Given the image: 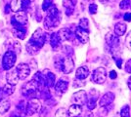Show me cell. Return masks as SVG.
Instances as JSON below:
<instances>
[{
    "instance_id": "cell-1",
    "label": "cell",
    "mask_w": 131,
    "mask_h": 117,
    "mask_svg": "<svg viewBox=\"0 0 131 117\" xmlns=\"http://www.w3.org/2000/svg\"><path fill=\"white\" fill-rule=\"evenodd\" d=\"M47 34L44 32L41 28H37L29 40L27 41V45H26V49H27V53L31 56L37 55L39 53V50L42 48L46 42V36Z\"/></svg>"
},
{
    "instance_id": "cell-2",
    "label": "cell",
    "mask_w": 131,
    "mask_h": 117,
    "mask_svg": "<svg viewBox=\"0 0 131 117\" xmlns=\"http://www.w3.org/2000/svg\"><path fill=\"white\" fill-rule=\"evenodd\" d=\"M61 12L58 10L57 7H51L49 10L47 11V15L44 19V28L46 29H50V28H57L61 22Z\"/></svg>"
},
{
    "instance_id": "cell-3",
    "label": "cell",
    "mask_w": 131,
    "mask_h": 117,
    "mask_svg": "<svg viewBox=\"0 0 131 117\" xmlns=\"http://www.w3.org/2000/svg\"><path fill=\"white\" fill-rule=\"evenodd\" d=\"M54 66L56 67V69L63 71L65 74H69L74 68V61H73L71 57L58 56L55 58Z\"/></svg>"
},
{
    "instance_id": "cell-4",
    "label": "cell",
    "mask_w": 131,
    "mask_h": 117,
    "mask_svg": "<svg viewBox=\"0 0 131 117\" xmlns=\"http://www.w3.org/2000/svg\"><path fill=\"white\" fill-rule=\"evenodd\" d=\"M11 24L13 28H27V12L19 10L11 18Z\"/></svg>"
},
{
    "instance_id": "cell-5",
    "label": "cell",
    "mask_w": 131,
    "mask_h": 117,
    "mask_svg": "<svg viewBox=\"0 0 131 117\" xmlns=\"http://www.w3.org/2000/svg\"><path fill=\"white\" fill-rule=\"evenodd\" d=\"M39 91L40 90L32 80L27 82L22 87V94L25 98H29V99L37 98V96L39 95Z\"/></svg>"
},
{
    "instance_id": "cell-6",
    "label": "cell",
    "mask_w": 131,
    "mask_h": 117,
    "mask_svg": "<svg viewBox=\"0 0 131 117\" xmlns=\"http://www.w3.org/2000/svg\"><path fill=\"white\" fill-rule=\"evenodd\" d=\"M17 61V55L11 50H7L2 58V67L4 70H10L12 69Z\"/></svg>"
},
{
    "instance_id": "cell-7",
    "label": "cell",
    "mask_w": 131,
    "mask_h": 117,
    "mask_svg": "<svg viewBox=\"0 0 131 117\" xmlns=\"http://www.w3.org/2000/svg\"><path fill=\"white\" fill-rule=\"evenodd\" d=\"M41 109V102L37 98L29 99L26 106V113L27 115H33L34 113L38 112Z\"/></svg>"
},
{
    "instance_id": "cell-8",
    "label": "cell",
    "mask_w": 131,
    "mask_h": 117,
    "mask_svg": "<svg viewBox=\"0 0 131 117\" xmlns=\"http://www.w3.org/2000/svg\"><path fill=\"white\" fill-rule=\"evenodd\" d=\"M91 79L94 83L103 84L107 79V70L104 67H98L96 68L92 73Z\"/></svg>"
},
{
    "instance_id": "cell-9",
    "label": "cell",
    "mask_w": 131,
    "mask_h": 117,
    "mask_svg": "<svg viewBox=\"0 0 131 117\" xmlns=\"http://www.w3.org/2000/svg\"><path fill=\"white\" fill-rule=\"evenodd\" d=\"M87 100V94L84 90H80L78 92H75L71 96V102L72 105H77V106H82L86 103Z\"/></svg>"
},
{
    "instance_id": "cell-10",
    "label": "cell",
    "mask_w": 131,
    "mask_h": 117,
    "mask_svg": "<svg viewBox=\"0 0 131 117\" xmlns=\"http://www.w3.org/2000/svg\"><path fill=\"white\" fill-rule=\"evenodd\" d=\"M69 88V80L67 78H61L60 80L55 84V93L56 95L62 96L68 91Z\"/></svg>"
},
{
    "instance_id": "cell-11",
    "label": "cell",
    "mask_w": 131,
    "mask_h": 117,
    "mask_svg": "<svg viewBox=\"0 0 131 117\" xmlns=\"http://www.w3.org/2000/svg\"><path fill=\"white\" fill-rule=\"evenodd\" d=\"M16 70L18 73V76H19V79H21V80H25L30 74V67L27 63L22 62V63L18 64V67H16Z\"/></svg>"
},
{
    "instance_id": "cell-12",
    "label": "cell",
    "mask_w": 131,
    "mask_h": 117,
    "mask_svg": "<svg viewBox=\"0 0 131 117\" xmlns=\"http://www.w3.org/2000/svg\"><path fill=\"white\" fill-rule=\"evenodd\" d=\"M43 79H44V85L45 88H51L55 85V81H56V76L53 72H51L48 69H45L43 72Z\"/></svg>"
},
{
    "instance_id": "cell-13",
    "label": "cell",
    "mask_w": 131,
    "mask_h": 117,
    "mask_svg": "<svg viewBox=\"0 0 131 117\" xmlns=\"http://www.w3.org/2000/svg\"><path fill=\"white\" fill-rule=\"evenodd\" d=\"M99 93L95 89H91L90 93H89V98H87L86 100V106L89 110H93L96 108V105H97V97H98Z\"/></svg>"
},
{
    "instance_id": "cell-14",
    "label": "cell",
    "mask_w": 131,
    "mask_h": 117,
    "mask_svg": "<svg viewBox=\"0 0 131 117\" xmlns=\"http://www.w3.org/2000/svg\"><path fill=\"white\" fill-rule=\"evenodd\" d=\"M74 36L79 40V42H81L82 44H86L89 41V32L87 30H84V29L80 28L79 27L75 28V29H74Z\"/></svg>"
},
{
    "instance_id": "cell-15",
    "label": "cell",
    "mask_w": 131,
    "mask_h": 117,
    "mask_svg": "<svg viewBox=\"0 0 131 117\" xmlns=\"http://www.w3.org/2000/svg\"><path fill=\"white\" fill-rule=\"evenodd\" d=\"M115 100V94L112 92H108L102 96V98L100 99L99 101V106L101 107H106L113 103V101Z\"/></svg>"
},
{
    "instance_id": "cell-16",
    "label": "cell",
    "mask_w": 131,
    "mask_h": 117,
    "mask_svg": "<svg viewBox=\"0 0 131 117\" xmlns=\"http://www.w3.org/2000/svg\"><path fill=\"white\" fill-rule=\"evenodd\" d=\"M6 80H7V83L10 84V85H13V86H16L18 84L20 79H19V76H18L16 68H12V69L7 71Z\"/></svg>"
},
{
    "instance_id": "cell-17",
    "label": "cell",
    "mask_w": 131,
    "mask_h": 117,
    "mask_svg": "<svg viewBox=\"0 0 131 117\" xmlns=\"http://www.w3.org/2000/svg\"><path fill=\"white\" fill-rule=\"evenodd\" d=\"M77 0H63V6L65 8L66 15L71 16L74 12V7L77 5Z\"/></svg>"
},
{
    "instance_id": "cell-18",
    "label": "cell",
    "mask_w": 131,
    "mask_h": 117,
    "mask_svg": "<svg viewBox=\"0 0 131 117\" xmlns=\"http://www.w3.org/2000/svg\"><path fill=\"white\" fill-rule=\"evenodd\" d=\"M50 44H51V47L53 48V50L55 51L62 48V40L58 32H54L50 35Z\"/></svg>"
},
{
    "instance_id": "cell-19",
    "label": "cell",
    "mask_w": 131,
    "mask_h": 117,
    "mask_svg": "<svg viewBox=\"0 0 131 117\" xmlns=\"http://www.w3.org/2000/svg\"><path fill=\"white\" fill-rule=\"evenodd\" d=\"M106 42L111 48H116L119 45V37H117L115 33H108L106 35Z\"/></svg>"
},
{
    "instance_id": "cell-20",
    "label": "cell",
    "mask_w": 131,
    "mask_h": 117,
    "mask_svg": "<svg viewBox=\"0 0 131 117\" xmlns=\"http://www.w3.org/2000/svg\"><path fill=\"white\" fill-rule=\"evenodd\" d=\"M58 34L60 36L62 42L63 41H67V40H71L72 37H74V35L72 34L70 28H62L58 31Z\"/></svg>"
},
{
    "instance_id": "cell-21",
    "label": "cell",
    "mask_w": 131,
    "mask_h": 117,
    "mask_svg": "<svg viewBox=\"0 0 131 117\" xmlns=\"http://www.w3.org/2000/svg\"><path fill=\"white\" fill-rule=\"evenodd\" d=\"M89 74H90V71L87 67H80L77 69L75 77L80 80H84L89 76Z\"/></svg>"
},
{
    "instance_id": "cell-22",
    "label": "cell",
    "mask_w": 131,
    "mask_h": 117,
    "mask_svg": "<svg viewBox=\"0 0 131 117\" xmlns=\"http://www.w3.org/2000/svg\"><path fill=\"white\" fill-rule=\"evenodd\" d=\"M126 29L127 27L125 22H117L115 25V34L117 37H121L126 32Z\"/></svg>"
},
{
    "instance_id": "cell-23",
    "label": "cell",
    "mask_w": 131,
    "mask_h": 117,
    "mask_svg": "<svg viewBox=\"0 0 131 117\" xmlns=\"http://www.w3.org/2000/svg\"><path fill=\"white\" fill-rule=\"evenodd\" d=\"M82 112V106H77V105H72L70 106L68 113L70 117H78Z\"/></svg>"
},
{
    "instance_id": "cell-24",
    "label": "cell",
    "mask_w": 131,
    "mask_h": 117,
    "mask_svg": "<svg viewBox=\"0 0 131 117\" xmlns=\"http://www.w3.org/2000/svg\"><path fill=\"white\" fill-rule=\"evenodd\" d=\"M27 28H13L12 29V32H13V35L17 37V38L23 39L26 38V35H27Z\"/></svg>"
},
{
    "instance_id": "cell-25",
    "label": "cell",
    "mask_w": 131,
    "mask_h": 117,
    "mask_svg": "<svg viewBox=\"0 0 131 117\" xmlns=\"http://www.w3.org/2000/svg\"><path fill=\"white\" fill-rule=\"evenodd\" d=\"M9 48H8V50H11L13 51L16 55H18V54H20V52H21V44L18 42V41H16V40H9Z\"/></svg>"
},
{
    "instance_id": "cell-26",
    "label": "cell",
    "mask_w": 131,
    "mask_h": 117,
    "mask_svg": "<svg viewBox=\"0 0 131 117\" xmlns=\"http://www.w3.org/2000/svg\"><path fill=\"white\" fill-rule=\"evenodd\" d=\"M11 103L8 100H2L0 101V114H4L10 109Z\"/></svg>"
},
{
    "instance_id": "cell-27",
    "label": "cell",
    "mask_w": 131,
    "mask_h": 117,
    "mask_svg": "<svg viewBox=\"0 0 131 117\" xmlns=\"http://www.w3.org/2000/svg\"><path fill=\"white\" fill-rule=\"evenodd\" d=\"M10 7L13 12H18L21 10V0H12L10 3Z\"/></svg>"
},
{
    "instance_id": "cell-28",
    "label": "cell",
    "mask_w": 131,
    "mask_h": 117,
    "mask_svg": "<svg viewBox=\"0 0 131 117\" xmlns=\"http://www.w3.org/2000/svg\"><path fill=\"white\" fill-rule=\"evenodd\" d=\"M3 93H4V95H7V96H10L12 95L13 93H14V91H15V86H13V85H10V84H6L5 86L3 87Z\"/></svg>"
},
{
    "instance_id": "cell-29",
    "label": "cell",
    "mask_w": 131,
    "mask_h": 117,
    "mask_svg": "<svg viewBox=\"0 0 131 117\" xmlns=\"http://www.w3.org/2000/svg\"><path fill=\"white\" fill-rule=\"evenodd\" d=\"M53 6H54V0H44L42 3V10L47 12Z\"/></svg>"
},
{
    "instance_id": "cell-30",
    "label": "cell",
    "mask_w": 131,
    "mask_h": 117,
    "mask_svg": "<svg viewBox=\"0 0 131 117\" xmlns=\"http://www.w3.org/2000/svg\"><path fill=\"white\" fill-rule=\"evenodd\" d=\"M31 0H21V10L24 12H27L30 8Z\"/></svg>"
},
{
    "instance_id": "cell-31",
    "label": "cell",
    "mask_w": 131,
    "mask_h": 117,
    "mask_svg": "<svg viewBox=\"0 0 131 117\" xmlns=\"http://www.w3.org/2000/svg\"><path fill=\"white\" fill-rule=\"evenodd\" d=\"M78 27L80 28H82V29L87 30L88 31V28H89V21H88L86 18H82V19H80V21H79Z\"/></svg>"
},
{
    "instance_id": "cell-32",
    "label": "cell",
    "mask_w": 131,
    "mask_h": 117,
    "mask_svg": "<svg viewBox=\"0 0 131 117\" xmlns=\"http://www.w3.org/2000/svg\"><path fill=\"white\" fill-rule=\"evenodd\" d=\"M62 51H63V53L67 57H72V55H73V50H72V48H71V46H69V45L63 46L62 47Z\"/></svg>"
},
{
    "instance_id": "cell-33",
    "label": "cell",
    "mask_w": 131,
    "mask_h": 117,
    "mask_svg": "<svg viewBox=\"0 0 131 117\" xmlns=\"http://www.w3.org/2000/svg\"><path fill=\"white\" fill-rule=\"evenodd\" d=\"M120 116L121 117H130V106H124L120 110Z\"/></svg>"
},
{
    "instance_id": "cell-34",
    "label": "cell",
    "mask_w": 131,
    "mask_h": 117,
    "mask_svg": "<svg viewBox=\"0 0 131 117\" xmlns=\"http://www.w3.org/2000/svg\"><path fill=\"white\" fill-rule=\"evenodd\" d=\"M131 6V0H121L119 3V8L121 10H127L130 8Z\"/></svg>"
},
{
    "instance_id": "cell-35",
    "label": "cell",
    "mask_w": 131,
    "mask_h": 117,
    "mask_svg": "<svg viewBox=\"0 0 131 117\" xmlns=\"http://www.w3.org/2000/svg\"><path fill=\"white\" fill-rule=\"evenodd\" d=\"M55 117H69L68 110L65 108H59L55 113Z\"/></svg>"
},
{
    "instance_id": "cell-36",
    "label": "cell",
    "mask_w": 131,
    "mask_h": 117,
    "mask_svg": "<svg viewBox=\"0 0 131 117\" xmlns=\"http://www.w3.org/2000/svg\"><path fill=\"white\" fill-rule=\"evenodd\" d=\"M85 85H86V83H85L84 80H80V79H77V78H75L73 80V83H72L73 88H80V87H84Z\"/></svg>"
},
{
    "instance_id": "cell-37",
    "label": "cell",
    "mask_w": 131,
    "mask_h": 117,
    "mask_svg": "<svg viewBox=\"0 0 131 117\" xmlns=\"http://www.w3.org/2000/svg\"><path fill=\"white\" fill-rule=\"evenodd\" d=\"M88 10H89V13H90L91 15H94V14H96V13H97L98 6L96 5V4H94V3H91V4H89Z\"/></svg>"
},
{
    "instance_id": "cell-38",
    "label": "cell",
    "mask_w": 131,
    "mask_h": 117,
    "mask_svg": "<svg viewBox=\"0 0 131 117\" xmlns=\"http://www.w3.org/2000/svg\"><path fill=\"white\" fill-rule=\"evenodd\" d=\"M26 103H25V100H21L18 106H17V110L19 111H22V112H26Z\"/></svg>"
},
{
    "instance_id": "cell-39",
    "label": "cell",
    "mask_w": 131,
    "mask_h": 117,
    "mask_svg": "<svg viewBox=\"0 0 131 117\" xmlns=\"http://www.w3.org/2000/svg\"><path fill=\"white\" fill-rule=\"evenodd\" d=\"M125 44H126V47L131 51V30L128 32L127 34V36H126L125 38Z\"/></svg>"
},
{
    "instance_id": "cell-40",
    "label": "cell",
    "mask_w": 131,
    "mask_h": 117,
    "mask_svg": "<svg viewBox=\"0 0 131 117\" xmlns=\"http://www.w3.org/2000/svg\"><path fill=\"white\" fill-rule=\"evenodd\" d=\"M25 113H26V112H22V111L17 110V111L13 112L10 117H26V114H25Z\"/></svg>"
},
{
    "instance_id": "cell-41",
    "label": "cell",
    "mask_w": 131,
    "mask_h": 117,
    "mask_svg": "<svg viewBox=\"0 0 131 117\" xmlns=\"http://www.w3.org/2000/svg\"><path fill=\"white\" fill-rule=\"evenodd\" d=\"M125 71L128 73H131V59L125 62Z\"/></svg>"
},
{
    "instance_id": "cell-42",
    "label": "cell",
    "mask_w": 131,
    "mask_h": 117,
    "mask_svg": "<svg viewBox=\"0 0 131 117\" xmlns=\"http://www.w3.org/2000/svg\"><path fill=\"white\" fill-rule=\"evenodd\" d=\"M115 63H116V67L118 68H121V64H122V59L121 58H115Z\"/></svg>"
},
{
    "instance_id": "cell-43",
    "label": "cell",
    "mask_w": 131,
    "mask_h": 117,
    "mask_svg": "<svg viewBox=\"0 0 131 117\" xmlns=\"http://www.w3.org/2000/svg\"><path fill=\"white\" fill-rule=\"evenodd\" d=\"M109 76L111 79H115V78L117 77V74L115 72V70H111L109 73Z\"/></svg>"
},
{
    "instance_id": "cell-44",
    "label": "cell",
    "mask_w": 131,
    "mask_h": 117,
    "mask_svg": "<svg viewBox=\"0 0 131 117\" xmlns=\"http://www.w3.org/2000/svg\"><path fill=\"white\" fill-rule=\"evenodd\" d=\"M123 18L125 22H131V13H126Z\"/></svg>"
},
{
    "instance_id": "cell-45",
    "label": "cell",
    "mask_w": 131,
    "mask_h": 117,
    "mask_svg": "<svg viewBox=\"0 0 131 117\" xmlns=\"http://www.w3.org/2000/svg\"><path fill=\"white\" fill-rule=\"evenodd\" d=\"M10 9H11V7H10V4H8V5L6 6V10H5L6 14H7V13H10V12H9V10H10Z\"/></svg>"
},
{
    "instance_id": "cell-46",
    "label": "cell",
    "mask_w": 131,
    "mask_h": 117,
    "mask_svg": "<svg viewBox=\"0 0 131 117\" xmlns=\"http://www.w3.org/2000/svg\"><path fill=\"white\" fill-rule=\"evenodd\" d=\"M127 85H128V88L131 90V76L129 77V79H128V81H127Z\"/></svg>"
},
{
    "instance_id": "cell-47",
    "label": "cell",
    "mask_w": 131,
    "mask_h": 117,
    "mask_svg": "<svg viewBox=\"0 0 131 117\" xmlns=\"http://www.w3.org/2000/svg\"><path fill=\"white\" fill-rule=\"evenodd\" d=\"M3 95H4V93H3V91L0 89V101L2 100V98H3Z\"/></svg>"
},
{
    "instance_id": "cell-48",
    "label": "cell",
    "mask_w": 131,
    "mask_h": 117,
    "mask_svg": "<svg viewBox=\"0 0 131 117\" xmlns=\"http://www.w3.org/2000/svg\"><path fill=\"white\" fill-rule=\"evenodd\" d=\"M85 117H93L92 112H88V113H86V115H85Z\"/></svg>"
},
{
    "instance_id": "cell-49",
    "label": "cell",
    "mask_w": 131,
    "mask_h": 117,
    "mask_svg": "<svg viewBox=\"0 0 131 117\" xmlns=\"http://www.w3.org/2000/svg\"><path fill=\"white\" fill-rule=\"evenodd\" d=\"M101 2H108V1H114V0H100Z\"/></svg>"
},
{
    "instance_id": "cell-50",
    "label": "cell",
    "mask_w": 131,
    "mask_h": 117,
    "mask_svg": "<svg viewBox=\"0 0 131 117\" xmlns=\"http://www.w3.org/2000/svg\"><path fill=\"white\" fill-rule=\"evenodd\" d=\"M114 1H115V0H114Z\"/></svg>"
},
{
    "instance_id": "cell-51",
    "label": "cell",
    "mask_w": 131,
    "mask_h": 117,
    "mask_svg": "<svg viewBox=\"0 0 131 117\" xmlns=\"http://www.w3.org/2000/svg\"><path fill=\"white\" fill-rule=\"evenodd\" d=\"M130 7H131V6H130Z\"/></svg>"
},
{
    "instance_id": "cell-52",
    "label": "cell",
    "mask_w": 131,
    "mask_h": 117,
    "mask_svg": "<svg viewBox=\"0 0 131 117\" xmlns=\"http://www.w3.org/2000/svg\"><path fill=\"white\" fill-rule=\"evenodd\" d=\"M78 117H79V116H78Z\"/></svg>"
}]
</instances>
